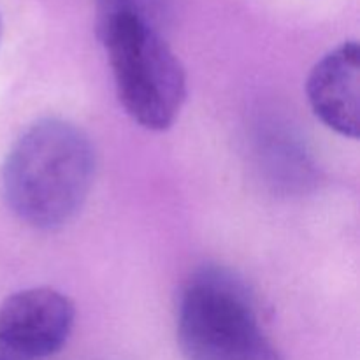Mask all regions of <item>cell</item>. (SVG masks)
Masks as SVG:
<instances>
[{"label": "cell", "instance_id": "cell-1", "mask_svg": "<svg viewBox=\"0 0 360 360\" xmlns=\"http://www.w3.org/2000/svg\"><path fill=\"white\" fill-rule=\"evenodd\" d=\"M95 178V150L79 127L44 118L7 153L2 188L14 214L37 231H56L77 217Z\"/></svg>", "mask_w": 360, "mask_h": 360}, {"label": "cell", "instance_id": "cell-2", "mask_svg": "<svg viewBox=\"0 0 360 360\" xmlns=\"http://www.w3.org/2000/svg\"><path fill=\"white\" fill-rule=\"evenodd\" d=\"M102 39L127 115L146 130L171 129L186 98L185 69L171 46L129 7L105 18Z\"/></svg>", "mask_w": 360, "mask_h": 360}, {"label": "cell", "instance_id": "cell-3", "mask_svg": "<svg viewBox=\"0 0 360 360\" xmlns=\"http://www.w3.org/2000/svg\"><path fill=\"white\" fill-rule=\"evenodd\" d=\"M178 343L185 360H283L245 285L221 269L199 271L183 288Z\"/></svg>", "mask_w": 360, "mask_h": 360}, {"label": "cell", "instance_id": "cell-4", "mask_svg": "<svg viewBox=\"0 0 360 360\" xmlns=\"http://www.w3.org/2000/svg\"><path fill=\"white\" fill-rule=\"evenodd\" d=\"M74 302L62 292L35 287L9 295L0 306V360H46L69 341Z\"/></svg>", "mask_w": 360, "mask_h": 360}, {"label": "cell", "instance_id": "cell-5", "mask_svg": "<svg viewBox=\"0 0 360 360\" xmlns=\"http://www.w3.org/2000/svg\"><path fill=\"white\" fill-rule=\"evenodd\" d=\"M316 118L343 137L360 132V48L348 41L327 53L311 69L306 83Z\"/></svg>", "mask_w": 360, "mask_h": 360}, {"label": "cell", "instance_id": "cell-6", "mask_svg": "<svg viewBox=\"0 0 360 360\" xmlns=\"http://www.w3.org/2000/svg\"><path fill=\"white\" fill-rule=\"evenodd\" d=\"M0 37H2V20H0Z\"/></svg>", "mask_w": 360, "mask_h": 360}]
</instances>
